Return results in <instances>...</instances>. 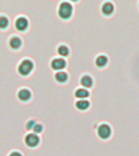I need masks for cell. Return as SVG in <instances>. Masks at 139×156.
<instances>
[{"label":"cell","mask_w":139,"mask_h":156,"mask_svg":"<svg viewBox=\"0 0 139 156\" xmlns=\"http://www.w3.org/2000/svg\"><path fill=\"white\" fill-rule=\"evenodd\" d=\"M28 25H29V22L25 17H19V18H17L16 22H15V26H16L17 30H19V31L25 30Z\"/></svg>","instance_id":"obj_6"},{"label":"cell","mask_w":139,"mask_h":156,"mask_svg":"<svg viewBox=\"0 0 139 156\" xmlns=\"http://www.w3.org/2000/svg\"><path fill=\"white\" fill-rule=\"evenodd\" d=\"M34 132L35 133H40L41 131H42V126H41L40 124H37L34 128Z\"/></svg>","instance_id":"obj_17"},{"label":"cell","mask_w":139,"mask_h":156,"mask_svg":"<svg viewBox=\"0 0 139 156\" xmlns=\"http://www.w3.org/2000/svg\"><path fill=\"white\" fill-rule=\"evenodd\" d=\"M34 68V63L29 59H24L21 61L18 67V72L20 75L27 76L31 73Z\"/></svg>","instance_id":"obj_2"},{"label":"cell","mask_w":139,"mask_h":156,"mask_svg":"<svg viewBox=\"0 0 139 156\" xmlns=\"http://www.w3.org/2000/svg\"><path fill=\"white\" fill-rule=\"evenodd\" d=\"M73 7L70 2H62L59 6L58 15L61 19L68 20L73 15Z\"/></svg>","instance_id":"obj_1"},{"label":"cell","mask_w":139,"mask_h":156,"mask_svg":"<svg viewBox=\"0 0 139 156\" xmlns=\"http://www.w3.org/2000/svg\"><path fill=\"white\" fill-rule=\"evenodd\" d=\"M35 125H36V124H35V121H34V120H29V121L27 123L26 128L29 129V130H31V129H34Z\"/></svg>","instance_id":"obj_18"},{"label":"cell","mask_w":139,"mask_h":156,"mask_svg":"<svg viewBox=\"0 0 139 156\" xmlns=\"http://www.w3.org/2000/svg\"><path fill=\"white\" fill-rule=\"evenodd\" d=\"M114 5L111 2H104L101 7V12L105 16H110L114 12Z\"/></svg>","instance_id":"obj_7"},{"label":"cell","mask_w":139,"mask_h":156,"mask_svg":"<svg viewBox=\"0 0 139 156\" xmlns=\"http://www.w3.org/2000/svg\"><path fill=\"white\" fill-rule=\"evenodd\" d=\"M55 80H57L58 82L64 83L65 81H67V80H68V76L65 72H58V73H55Z\"/></svg>","instance_id":"obj_14"},{"label":"cell","mask_w":139,"mask_h":156,"mask_svg":"<svg viewBox=\"0 0 139 156\" xmlns=\"http://www.w3.org/2000/svg\"><path fill=\"white\" fill-rule=\"evenodd\" d=\"M24 141L25 144L29 147H35L38 145L40 139L39 136L35 133H29L27 134L25 138H24Z\"/></svg>","instance_id":"obj_4"},{"label":"cell","mask_w":139,"mask_h":156,"mask_svg":"<svg viewBox=\"0 0 139 156\" xmlns=\"http://www.w3.org/2000/svg\"><path fill=\"white\" fill-rule=\"evenodd\" d=\"M76 107L80 111H85L87 110L90 106V102L87 99H79L75 103Z\"/></svg>","instance_id":"obj_11"},{"label":"cell","mask_w":139,"mask_h":156,"mask_svg":"<svg viewBox=\"0 0 139 156\" xmlns=\"http://www.w3.org/2000/svg\"><path fill=\"white\" fill-rule=\"evenodd\" d=\"M108 63V58L105 55H99L95 58V65L98 68H103Z\"/></svg>","instance_id":"obj_9"},{"label":"cell","mask_w":139,"mask_h":156,"mask_svg":"<svg viewBox=\"0 0 139 156\" xmlns=\"http://www.w3.org/2000/svg\"><path fill=\"white\" fill-rule=\"evenodd\" d=\"M58 54L62 57H66L69 55V49L65 45H60L57 49Z\"/></svg>","instance_id":"obj_15"},{"label":"cell","mask_w":139,"mask_h":156,"mask_svg":"<svg viewBox=\"0 0 139 156\" xmlns=\"http://www.w3.org/2000/svg\"><path fill=\"white\" fill-rule=\"evenodd\" d=\"M80 85L84 88H90L93 85V79L90 75H83L80 80Z\"/></svg>","instance_id":"obj_10"},{"label":"cell","mask_w":139,"mask_h":156,"mask_svg":"<svg viewBox=\"0 0 139 156\" xmlns=\"http://www.w3.org/2000/svg\"><path fill=\"white\" fill-rule=\"evenodd\" d=\"M138 6H139V3H138Z\"/></svg>","instance_id":"obj_20"},{"label":"cell","mask_w":139,"mask_h":156,"mask_svg":"<svg viewBox=\"0 0 139 156\" xmlns=\"http://www.w3.org/2000/svg\"><path fill=\"white\" fill-rule=\"evenodd\" d=\"M31 97V93L29 90L27 89H22L19 91L18 93V98L20 101H23V102H26Z\"/></svg>","instance_id":"obj_12"},{"label":"cell","mask_w":139,"mask_h":156,"mask_svg":"<svg viewBox=\"0 0 139 156\" xmlns=\"http://www.w3.org/2000/svg\"><path fill=\"white\" fill-rule=\"evenodd\" d=\"M51 66L54 70L60 71L66 67V61L63 58H55L51 61Z\"/></svg>","instance_id":"obj_5"},{"label":"cell","mask_w":139,"mask_h":156,"mask_svg":"<svg viewBox=\"0 0 139 156\" xmlns=\"http://www.w3.org/2000/svg\"><path fill=\"white\" fill-rule=\"evenodd\" d=\"M10 46L14 50H17L19 49L21 46V40L18 37H13L10 39L9 41Z\"/></svg>","instance_id":"obj_13"},{"label":"cell","mask_w":139,"mask_h":156,"mask_svg":"<svg viewBox=\"0 0 139 156\" xmlns=\"http://www.w3.org/2000/svg\"><path fill=\"white\" fill-rule=\"evenodd\" d=\"M9 156H22L21 154L19 153V152H17V151H13L12 153L10 154Z\"/></svg>","instance_id":"obj_19"},{"label":"cell","mask_w":139,"mask_h":156,"mask_svg":"<svg viewBox=\"0 0 139 156\" xmlns=\"http://www.w3.org/2000/svg\"><path fill=\"white\" fill-rule=\"evenodd\" d=\"M97 133L101 139H107L112 134V128L107 124H100L97 129Z\"/></svg>","instance_id":"obj_3"},{"label":"cell","mask_w":139,"mask_h":156,"mask_svg":"<svg viewBox=\"0 0 139 156\" xmlns=\"http://www.w3.org/2000/svg\"><path fill=\"white\" fill-rule=\"evenodd\" d=\"M9 24V22H8V20L6 16H0V29H5V28H7V25Z\"/></svg>","instance_id":"obj_16"},{"label":"cell","mask_w":139,"mask_h":156,"mask_svg":"<svg viewBox=\"0 0 139 156\" xmlns=\"http://www.w3.org/2000/svg\"><path fill=\"white\" fill-rule=\"evenodd\" d=\"M74 94L79 99H86L90 96V92L85 88H78L76 90Z\"/></svg>","instance_id":"obj_8"}]
</instances>
